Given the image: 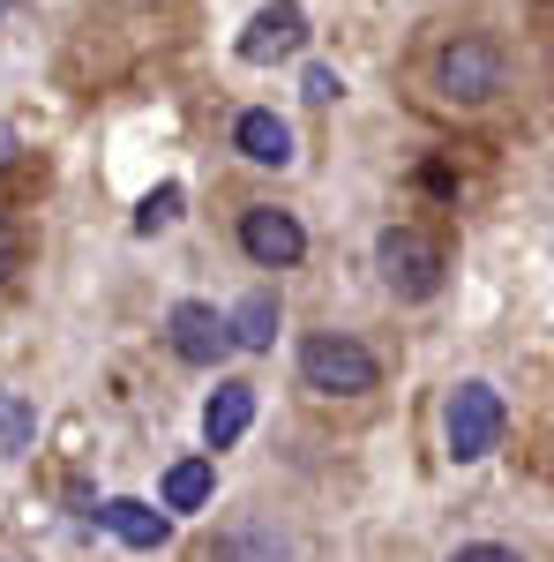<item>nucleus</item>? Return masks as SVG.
<instances>
[{
  "instance_id": "1",
  "label": "nucleus",
  "mask_w": 554,
  "mask_h": 562,
  "mask_svg": "<svg viewBox=\"0 0 554 562\" xmlns=\"http://www.w3.org/2000/svg\"><path fill=\"white\" fill-rule=\"evenodd\" d=\"M299 375L307 390H330V397H368L383 383V360L344 330H315V338H299Z\"/></svg>"
},
{
  "instance_id": "2",
  "label": "nucleus",
  "mask_w": 554,
  "mask_h": 562,
  "mask_svg": "<svg viewBox=\"0 0 554 562\" xmlns=\"http://www.w3.org/2000/svg\"><path fill=\"white\" fill-rule=\"evenodd\" d=\"M502 390L495 383H457L450 390V413H442V435H450V458L457 465H479L495 442H502Z\"/></svg>"
},
{
  "instance_id": "3",
  "label": "nucleus",
  "mask_w": 554,
  "mask_h": 562,
  "mask_svg": "<svg viewBox=\"0 0 554 562\" xmlns=\"http://www.w3.org/2000/svg\"><path fill=\"white\" fill-rule=\"evenodd\" d=\"M375 262H383V285L397 301H434L442 293V248L427 240L420 225H389L375 240Z\"/></svg>"
},
{
  "instance_id": "4",
  "label": "nucleus",
  "mask_w": 554,
  "mask_h": 562,
  "mask_svg": "<svg viewBox=\"0 0 554 562\" xmlns=\"http://www.w3.org/2000/svg\"><path fill=\"white\" fill-rule=\"evenodd\" d=\"M502 45L495 38H457L434 53V90L450 98V105H487L495 90H502Z\"/></svg>"
},
{
  "instance_id": "5",
  "label": "nucleus",
  "mask_w": 554,
  "mask_h": 562,
  "mask_svg": "<svg viewBox=\"0 0 554 562\" xmlns=\"http://www.w3.org/2000/svg\"><path fill=\"white\" fill-rule=\"evenodd\" d=\"M166 338L188 368H217V360L233 352V315H217L211 301H180L166 315Z\"/></svg>"
},
{
  "instance_id": "6",
  "label": "nucleus",
  "mask_w": 554,
  "mask_h": 562,
  "mask_svg": "<svg viewBox=\"0 0 554 562\" xmlns=\"http://www.w3.org/2000/svg\"><path fill=\"white\" fill-rule=\"evenodd\" d=\"M240 248L262 262V270H293L307 256V233H299L293 211H278V203H256V211L240 217Z\"/></svg>"
},
{
  "instance_id": "7",
  "label": "nucleus",
  "mask_w": 554,
  "mask_h": 562,
  "mask_svg": "<svg viewBox=\"0 0 554 562\" xmlns=\"http://www.w3.org/2000/svg\"><path fill=\"white\" fill-rule=\"evenodd\" d=\"M307 45V15H299L293 0H278V8H256L248 15V31H240V60L248 68H270V60H285Z\"/></svg>"
},
{
  "instance_id": "8",
  "label": "nucleus",
  "mask_w": 554,
  "mask_h": 562,
  "mask_svg": "<svg viewBox=\"0 0 554 562\" xmlns=\"http://www.w3.org/2000/svg\"><path fill=\"white\" fill-rule=\"evenodd\" d=\"M233 150L256 158V166H293V128H285L270 105H248V113L233 121Z\"/></svg>"
},
{
  "instance_id": "9",
  "label": "nucleus",
  "mask_w": 554,
  "mask_h": 562,
  "mask_svg": "<svg viewBox=\"0 0 554 562\" xmlns=\"http://www.w3.org/2000/svg\"><path fill=\"white\" fill-rule=\"evenodd\" d=\"M256 420V383H217V397L203 405V442L211 450H233Z\"/></svg>"
},
{
  "instance_id": "10",
  "label": "nucleus",
  "mask_w": 554,
  "mask_h": 562,
  "mask_svg": "<svg viewBox=\"0 0 554 562\" xmlns=\"http://www.w3.org/2000/svg\"><path fill=\"white\" fill-rule=\"evenodd\" d=\"M98 518H105V532H113L121 548H143V555L172 540V518H166V510H150V503H135V495H121V503H105Z\"/></svg>"
},
{
  "instance_id": "11",
  "label": "nucleus",
  "mask_w": 554,
  "mask_h": 562,
  "mask_svg": "<svg viewBox=\"0 0 554 562\" xmlns=\"http://www.w3.org/2000/svg\"><path fill=\"white\" fill-rule=\"evenodd\" d=\"M203 562H293V548L278 540V532H262V525H233V532H217L211 555Z\"/></svg>"
},
{
  "instance_id": "12",
  "label": "nucleus",
  "mask_w": 554,
  "mask_h": 562,
  "mask_svg": "<svg viewBox=\"0 0 554 562\" xmlns=\"http://www.w3.org/2000/svg\"><path fill=\"white\" fill-rule=\"evenodd\" d=\"M211 458H180V465H172L166 473V510H203V503H211Z\"/></svg>"
},
{
  "instance_id": "13",
  "label": "nucleus",
  "mask_w": 554,
  "mask_h": 562,
  "mask_svg": "<svg viewBox=\"0 0 554 562\" xmlns=\"http://www.w3.org/2000/svg\"><path fill=\"white\" fill-rule=\"evenodd\" d=\"M270 338H278V301H270V293H248V301L233 307V346L262 352Z\"/></svg>"
},
{
  "instance_id": "14",
  "label": "nucleus",
  "mask_w": 554,
  "mask_h": 562,
  "mask_svg": "<svg viewBox=\"0 0 554 562\" xmlns=\"http://www.w3.org/2000/svg\"><path fill=\"white\" fill-rule=\"evenodd\" d=\"M31 435H38V413H31L15 390H0V458H15Z\"/></svg>"
},
{
  "instance_id": "15",
  "label": "nucleus",
  "mask_w": 554,
  "mask_h": 562,
  "mask_svg": "<svg viewBox=\"0 0 554 562\" xmlns=\"http://www.w3.org/2000/svg\"><path fill=\"white\" fill-rule=\"evenodd\" d=\"M172 217H180V188H150V195H143V211H135V233H158V225H172Z\"/></svg>"
},
{
  "instance_id": "16",
  "label": "nucleus",
  "mask_w": 554,
  "mask_h": 562,
  "mask_svg": "<svg viewBox=\"0 0 554 562\" xmlns=\"http://www.w3.org/2000/svg\"><path fill=\"white\" fill-rule=\"evenodd\" d=\"M299 90H307V105H330V98H338V68H307V76H299Z\"/></svg>"
},
{
  "instance_id": "17",
  "label": "nucleus",
  "mask_w": 554,
  "mask_h": 562,
  "mask_svg": "<svg viewBox=\"0 0 554 562\" xmlns=\"http://www.w3.org/2000/svg\"><path fill=\"white\" fill-rule=\"evenodd\" d=\"M450 562H524L517 548H502V540H472V548H457Z\"/></svg>"
},
{
  "instance_id": "18",
  "label": "nucleus",
  "mask_w": 554,
  "mask_h": 562,
  "mask_svg": "<svg viewBox=\"0 0 554 562\" xmlns=\"http://www.w3.org/2000/svg\"><path fill=\"white\" fill-rule=\"evenodd\" d=\"M15 262H23V240H15V233H8V217H0V278H8Z\"/></svg>"
},
{
  "instance_id": "19",
  "label": "nucleus",
  "mask_w": 554,
  "mask_h": 562,
  "mask_svg": "<svg viewBox=\"0 0 554 562\" xmlns=\"http://www.w3.org/2000/svg\"><path fill=\"white\" fill-rule=\"evenodd\" d=\"M8 158H15V135H8V128H0V166H8Z\"/></svg>"
},
{
  "instance_id": "20",
  "label": "nucleus",
  "mask_w": 554,
  "mask_h": 562,
  "mask_svg": "<svg viewBox=\"0 0 554 562\" xmlns=\"http://www.w3.org/2000/svg\"><path fill=\"white\" fill-rule=\"evenodd\" d=\"M547 480H554V458H547Z\"/></svg>"
},
{
  "instance_id": "21",
  "label": "nucleus",
  "mask_w": 554,
  "mask_h": 562,
  "mask_svg": "<svg viewBox=\"0 0 554 562\" xmlns=\"http://www.w3.org/2000/svg\"><path fill=\"white\" fill-rule=\"evenodd\" d=\"M0 8H8V0H0Z\"/></svg>"
}]
</instances>
